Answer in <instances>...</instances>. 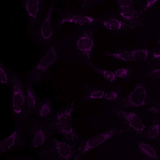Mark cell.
<instances>
[{"instance_id":"obj_1","label":"cell","mask_w":160,"mask_h":160,"mask_svg":"<svg viewBox=\"0 0 160 160\" xmlns=\"http://www.w3.org/2000/svg\"><path fill=\"white\" fill-rule=\"evenodd\" d=\"M12 94V116L16 124H24L28 116L26 103V87L21 77L10 69Z\"/></svg>"},{"instance_id":"obj_2","label":"cell","mask_w":160,"mask_h":160,"mask_svg":"<svg viewBox=\"0 0 160 160\" xmlns=\"http://www.w3.org/2000/svg\"><path fill=\"white\" fill-rule=\"evenodd\" d=\"M94 27H87L76 33L71 41V47L76 60L90 66L95 46Z\"/></svg>"},{"instance_id":"obj_3","label":"cell","mask_w":160,"mask_h":160,"mask_svg":"<svg viewBox=\"0 0 160 160\" xmlns=\"http://www.w3.org/2000/svg\"><path fill=\"white\" fill-rule=\"evenodd\" d=\"M116 118L115 123L126 133L136 137H143L145 126L137 114V109L133 111L114 104L112 108Z\"/></svg>"},{"instance_id":"obj_4","label":"cell","mask_w":160,"mask_h":160,"mask_svg":"<svg viewBox=\"0 0 160 160\" xmlns=\"http://www.w3.org/2000/svg\"><path fill=\"white\" fill-rule=\"evenodd\" d=\"M24 125L26 137L34 148L45 145L53 137L55 132L51 125L37 118L29 117L25 122Z\"/></svg>"},{"instance_id":"obj_5","label":"cell","mask_w":160,"mask_h":160,"mask_svg":"<svg viewBox=\"0 0 160 160\" xmlns=\"http://www.w3.org/2000/svg\"><path fill=\"white\" fill-rule=\"evenodd\" d=\"M124 133L123 130L115 123L111 128L93 137L79 139L74 144L75 154L72 160H81L88 152L116 136Z\"/></svg>"},{"instance_id":"obj_6","label":"cell","mask_w":160,"mask_h":160,"mask_svg":"<svg viewBox=\"0 0 160 160\" xmlns=\"http://www.w3.org/2000/svg\"><path fill=\"white\" fill-rule=\"evenodd\" d=\"M75 102H72L56 112L51 125L54 131L61 134L68 141L75 143L79 137L72 126V114L74 110Z\"/></svg>"},{"instance_id":"obj_7","label":"cell","mask_w":160,"mask_h":160,"mask_svg":"<svg viewBox=\"0 0 160 160\" xmlns=\"http://www.w3.org/2000/svg\"><path fill=\"white\" fill-rule=\"evenodd\" d=\"M156 101V98L148 92L145 80L139 79L130 93L123 98L117 105L127 109H137L143 106L150 107Z\"/></svg>"},{"instance_id":"obj_8","label":"cell","mask_w":160,"mask_h":160,"mask_svg":"<svg viewBox=\"0 0 160 160\" xmlns=\"http://www.w3.org/2000/svg\"><path fill=\"white\" fill-rule=\"evenodd\" d=\"M39 152L46 160H72L75 154L74 145L60 141L53 136Z\"/></svg>"},{"instance_id":"obj_9","label":"cell","mask_w":160,"mask_h":160,"mask_svg":"<svg viewBox=\"0 0 160 160\" xmlns=\"http://www.w3.org/2000/svg\"><path fill=\"white\" fill-rule=\"evenodd\" d=\"M58 47L56 43L52 46L37 65L28 73L27 75L28 80L39 83L48 78L50 67L61 59Z\"/></svg>"},{"instance_id":"obj_10","label":"cell","mask_w":160,"mask_h":160,"mask_svg":"<svg viewBox=\"0 0 160 160\" xmlns=\"http://www.w3.org/2000/svg\"><path fill=\"white\" fill-rule=\"evenodd\" d=\"M99 16L86 12H79L63 11L59 13L55 26L58 29L64 23L69 22L81 26L89 27L98 25Z\"/></svg>"},{"instance_id":"obj_11","label":"cell","mask_w":160,"mask_h":160,"mask_svg":"<svg viewBox=\"0 0 160 160\" xmlns=\"http://www.w3.org/2000/svg\"><path fill=\"white\" fill-rule=\"evenodd\" d=\"M24 124H16L12 133L0 143L1 153H5L23 148L26 142Z\"/></svg>"},{"instance_id":"obj_12","label":"cell","mask_w":160,"mask_h":160,"mask_svg":"<svg viewBox=\"0 0 160 160\" xmlns=\"http://www.w3.org/2000/svg\"><path fill=\"white\" fill-rule=\"evenodd\" d=\"M98 25L112 32L125 33L135 28L124 22L115 13L99 16Z\"/></svg>"},{"instance_id":"obj_13","label":"cell","mask_w":160,"mask_h":160,"mask_svg":"<svg viewBox=\"0 0 160 160\" xmlns=\"http://www.w3.org/2000/svg\"><path fill=\"white\" fill-rule=\"evenodd\" d=\"M55 6L54 2H52L50 4L40 28L34 33L36 39L46 46L49 43L55 33V32L52 29L51 24L52 14Z\"/></svg>"},{"instance_id":"obj_14","label":"cell","mask_w":160,"mask_h":160,"mask_svg":"<svg viewBox=\"0 0 160 160\" xmlns=\"http://www.w3.org/2000/svg\"><path fill=\"white\" fill-rule=\"evenodd\" d=\"M116 14L124 22L135 28L144 24L143 17L136 8H130L117 11Z\"/></svg>"},{"instance_id":"obj_15","label":"cell","mask_w":160,"mask_h":160,"mask_svg":"<svg viewBox=\"0 0 160 160\" xmlns=\"http://www.w3.org/2000/svg\"><path fill=\"white\" fill-rule=\"evenodd\" d=\"M56 113L52 107L51 100L44 98L41 102L35 114L39 120L51 125Z\"/></svg>"},{"instance_id":"obj_16","label":"cell","mask_w":160,"mask_h":160,"mask_svg":"<svg viewBox=\"0 0 160 160\" xmlns=\"http://www.w3.org/2000/svg\"><path fill=\"white\" fill-rule=\"evenodd\" d=\"M137 76L139 80H145L147 78L160 79V63H140Z\"/></svg>"},{"instance_id":"obj_17","label":"cell","mask_w":160,"mask_h":160,"mask_svg":"<svg viewBox=\"0 0 160 160\" xmlns=\"http://www.w3.org/2000/svg\"><path fill=\"white\" fill-rule=\"evenodd\" d=\"M22 5L28 16L30 28L34 26L38 19L41 10L40 1L39 0H25L22 1Z\"/></svg>"},{"instance_id":"obj_18","label":"cell","mask_w":160,"mask_h":160,"mask_svg":"<svg viewBox=\"0 0 160 160\" xmlns=\"http://www.w3.org/2000/svg\"><path fill=\"white\" fill-rule=\"evenodd\" d=\"M25 87L26 106L29 117L33 114H35L41 101L39 100L30 83L27 82Z\"/></svg>"},{"instance_id":"obj_19","label":"cell","mask_w":160,"mask_h":160,"mask_svg":"<svg viewBox=\"0 0 160 160\" xmlns=\"http://www.w3.org/2000/svg\"><path fill=\"white\" fill-rule=\"evenodd\" d=\"M137 146L140 153L146 158L149 160H160L157 150L149 144L140 141L137 143Z\"/></svg>"},{"instance_id":"obj_20","label":"cell","mask_w":160,"mask_h":160,"mask_svg":"<svg viewBox=\"0 0 160 160\" xmlns=\"http://www.w3.org/2000/svg\"><path fill=\"white\" fill-rule=\"evenodd\" d=\"M160 137V117L152 118L150 126L145 131L143 137L149 140H156Z\"/></svg>"},{"instance_id":"obj_21","label":"cell","mask_w":160,"mask_h":160,"mask_svg":"<svg viewBox=\"0 0 160 160\" xmlns=\"http://www.w3.org/2000/svg\"><path fill=\"white\" fill-rule=\"evenodd\" d=\"M105 55L112 59L126 62L134 61L129 49L116 48L107 52Z\"/></svg>"},{"instance_id":"obj_22","label":"cell","mask_w":160,"mask_h":160,"mask_svg":"<svg viewBox=\"0 0 160 160\" xmlns=\"http://www.w3.org/2000/svg\"><path fill=\"white\" fill-rule=\"evenodd\" d=\"M129 49L134 61L140 63L148 62L151 48H131Z\"/></svg>"},{"instance_id":"obj_23","label":"cell","mask_w":160,"mask_h":160,"mask_svg":"<svg viewBox=\"0 0 160 160\" xmlns=\"http://www.w3.org/2000/svg\"><path fill=\"white\" fill-rule=\"evenodd\" d=\"M105 92L89 85L85 86V92L82 100L86 102L95 99H103Z\"/></svg>"},{"instance_id":"obj_24","label":"cell","mask_w":160,"mask_h":160,"mask_svg":"<svg viewBox=\"0 0 160 160\" xmlns=\"http://www.w3.org/2000/svg\"><path fill=\"white\" fill-rule=\"evenodd\" d=\"M122 92L121 86H118L111 91L105 92L103 99L106 101L116 104L122 99Z\"/></svg>"},{"instance_id":"obj_25","label":"cell","mask_w":160,"mask_h":160,"mask_svg":"<svg viewBox=\"0 0 160 160\" xmlns=\"http://www.w3.org/2000/svg\"><path fill=\"white\" fill-rule=\"evenodd\" d=\"M156 99V102L152 106L140 108L138 111L144 114L150 115L152 118L160 117V96L157 97Z\"/></svg>"},{"instance_id":"obj_26","label":"cell","mask_w":160,"mask_h":160,"mask_svg":"<svg viewBox=\"0 0 160 160\" xmlns=\"http://www.w3.org/2000/svg\"><path fill=\"white\" fill-rule=\"evenodd\" d=\"M158 0H138L136 8L139 13L143 18L149 11L157 3Z\"/></svg>"},{"instance_id":"obj_27","label":"cell","mask_w":160,"mask_h":160,"mask_svg":"<svg viewBox=\"0 0 160 160\" xmlns=\"http://www.w3.org/2000/svg\"><path fill=\"white\" fill-rule=\"evenodd\" d=\"M116 76L123 81L129 80L134 73L135 70L131 66L121 68L114 72Z\"/></svg>"},{"instance_id":"obj_28","label":"cell","mask_w":160,"mask_h":160,"mask_svg":"<svg viewBox=\"0 0 160 160\" xmlns=\"http://www.w3.org/2000/svg\"><path fill=\"white\" fill-rule=\"evenodd\" d=\"M90 66L96 73L102 76L107 81L112 82L116 80V76L114 72L103 69L92 64Z\"/></svg>"},{"instance_id":"obj_29","label":"cell","mask_w":160,"mask_h":160,"mask_svg":"<svg viewBox=\"0 0 160 160\" xmlns=\"http://www.w3.org/2000/svg\"><path fill=\"white\" fill-rule=\"evenodd\" d=\"M138 0H118L117 1L118 11L130 8H136Z\"/></svg>"},{"instance_id":"obj_30","label":"cell","mask_w":160,"mask_h":160,"mask_svg":"<svg viewBox=\"0 0 160 160\" xmlns=\"http://www.w3.org/2000/svg\"><path fill=\"white\" fill-rule=\"evenodd\" d=\"M0 81L2 83L5 85L10 83V68L1 62L0 64Z\"/></svg>"},{"instance_id":"obj_31","label":"cell","mask_w":160,"mask_h":160,"mask_svg":"<svg viewBox=\"0 0 160 160\" xmlns=\"http://www.w3.org/2000/svg\"><path fill=\"white\" fill-rule=\"evenodd\" d=\"M148 62L160 63V45L151 48Z\"/></svg>"},{"instance_id":"obj_32","label":"cell","mask_w":160,"mask_h":160,"mask_svg":"<svg viewBox=\"0 0 160 160\" xmlns=\"http://www.w3.org/2000/svg\"><path fill=\"white\" fill-rule=\"evenodd\" d=\"M102 0H85L81 2L80 6L83 8L91 9L96 5L102 2Z\"/></svg>"},{"instance_id":"obj_33","label":"cell","mask_w":160,"mask_h":160,"mask_svg":"<svg viewBox=\"0 0 160 160\" xmlns=\"http://www.w3.org/2000/svg\"><path fill=\"white\" fill-rule=\"evenodd\" d=\"M30 158L28 157H20L9 159L7 160H30Z\"/></svg>"},{"instance_id":"obj_34","label":"cell","mask_w":160,"mask_h":160,"mask_svg":"<svg viewBox=\"0 0 160 160\" xmlns=\"http://www.w3.org/2000/svg\"><path fill=\"white\" fill-rule=\"evenodd\" d=\"M155 42L158 46L160 45V33L158 34L155 39Z\"/></svg>"},{"instance_id":"obj_35","label":"cell","mask_w":160,"mask_h":160,"mask_svg":"<svg viewBox=\"0 0 160 160\" xmlns=\"http://www.w3.org/2000/svg\"><path fill=\"white\" fill-rule=\"evenodd\" d=\"M157 144L160 150V140L158 139L157 141Z\"/></svg>"},{"instance_id":"obj_36","label":"cell","mask_w":160,"mask_h":160,"mask_svg":"<svg viewBox=\"0 0 160 160\" xmlns=\"http://www.w3.org/2000/svg\"><path fill=\"white\" fill-rule=\"evenodd\" d=\"M35 160H41L39 159H38H38H35Z\"/></svg>"}]
</instances>
